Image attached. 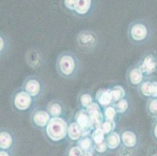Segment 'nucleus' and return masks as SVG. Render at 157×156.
<instances>
[{
	"instance_id": "9",
	"label": "nucleus",
	"mask_w": 157,
	"mask_h": 156,
	"mask_svg": "<svg viewBox=\"0 0 157 156\" xmlns=\"http://www.w3.org/2000/svg\"><path fill=\"white\" fill-rule=\"evenodd\" d=\"M51 119L52 117L48 113L46 109H42L41 108H34L33 111H31V116H30V121H31V125L40 131L45 130Z\"/></svg>"
},
{
	"instance_id": "8",
	"label": "nucleus",
	"mask_w": 157,
	"mask_h": 156,
	"mask_svg": "<svg viewBox=\"0 0 157 156\" xmlns=\"http://www.w3.org/2000/svg\"><path fill=\"white\" fill-rule=\"evenodd\" d=\"M97 1L75 0V6L70 14L81 19H88L95 14Z\"/></svg>"
},
{
	"instance_id": "1",
	"label": "nucleus",
	"mask_w": 157,
	"mask_h": 156,
	"mask_svg": "<svg viewBox=\"0 0 157 156\" xmlns=\"http://www.w3.org/2000/svg\"><path fill=\"white\" fill-rule=\"evenodd\" d=\"M56 70L63 79L71 81L78 76L81 70V62L78 55L71 50L59 52L56 59Z\"/></svg>"
},
{
	"instance_id": "37",
	"label": "nucleus",
	"mask_w": 157,
	"mask_h": 156,
	"mask_svg": "<svg viewBox=\"0 0 157 156\" xmlns=\"http://www.w3.org/2000/svg\"><path fill=\"white\" fill-rule=\"evenodd\" d=\"M152 156H157V153H155V154H152Z\"/></svg>"
},
{
	"instance_id": "32",
	"label": "nucleus",
	"mask_w": 157,
	"mask_h": 156,
	"mask_svg": "<svg viewBox=\"0 0 157 156\" xmlns=\"http://www.w3.org/2000/svg\"><path fill=\"white\" fill-rule=\"evenodd\" d=\"M136 150L128 148L124 146L121 145V148L118 149L117 156H134V153Z\"/></svg>"
},
{
	"instance_id": "20",
	"label": "nucleus",
	"mask_w": 157,
	"mask_h": 156,
	"mask_svg": "<svg viewBox=\"0 0 157 156\" xmlns=\"http://www.w3.org/2000/svg\"><path fill=\"white\" fill-rule=\"evenodd\" d=\"M105 141H106L107 146H108L109 151L119 149L121 146L122 145L121 134L117 131H113V132L106 135Z\"/></svg>"
},
{
	"instance_id": "7",
	"label": "nucleus",
	"mask_w": 157,
	"mask_h": 156,
	"mask_svg": "<svg viewBox=\"0 0 157 156\" xmlns=\"http://www.w3.org/2000/svg\"><path fill=\"white\" fill-rule=\"evenodd\" d=\"M136 65L146 79L152 78L154 74H157V53L154 51H145Z\"/></svg>"
},
{
	"instance_id": "36",
	"label": "nucleus",
	"mask_w": 157,
	"mask_h": 156,
	"mask_svg": "<svg viewBox=\"0 0 157 156\" xmlns=\"http://www.w3.org/2000/svg\"><path fill=\"white\" fill-rule=\"evenodd\" d=\"M95 154L94 153L92 152H86V153H84V155L83 156H95Z\"/></svg>"
},
{
	"instance_id": "17",
	"label": "nucleus",
	"mask_w": 157,
	"mask_h": 156,
	"mask_svg": "<svg viewBox=\"0 0 157 156\" xmlns=\"http://www.w3.org/2000/svg\"><path fill=\"white\" fill-rule=\"evenodd\" d=\"M45 109L52 118L63 117L65 113V105L61 100L53 99L47 104Z\"/></svg>"
},
{
	"instance_id": "3",
	"label": "nucleus",
	"mask_w": 157,
	"mask_h": 156,
	"mask_svg": "<svg viewBox=\"0 0 157 156\" xmlns=\"http://www.w3.org/2000/svg\"><path fill=\"white\" fill-rule=\"evenodd\" d=\"M68 125L63 117L52 118L45 130L46 137L52 142H59L67 136Z\"/></svg>"
},
{
	"instance_id": "27",
	"label": "nucleus",
	"mask_w": 157,
	"mask_h": 156,
	"mask_svg": "<svg viewBox=\"0 0 157 156\" xmlns=\"http://www.w3.org/2000/svg\"><path fill=\"white\" fill-rule=\"evenodd\" d=\"M102 111H103V115L105 120L116 121V119L117 117L118 113L113 105L104 107V108H102Z\"/></svg>"
},
{
	"instance_id": "2",
	"label": "nucleus",
	"mask_w": 157,
	"mask_h": 156,
	"mask_svg": "<svg viewBox=\"0 0 157 156\" xmlns=\"http://www.w3.org/2000/svg\"><path fill=\"white\" fill-rule=\"evenodd\" d=\"M155 30L152 23L145 19H136L131 21L128 27L127 35L134 45H147L152 40Z\"/></svg>"
},
{
	"instance_id": "12",
	"label": "nucleus",
	"mask_w": 157,
	"mask_h": 156,
	"mask_svg": "<svg viewBox=\"0 0 157 156\" xmlns=\"http://www.w3.org/2000/svg\"><path fill=\"white\" fill-rule=\"evenodd\" d=\"M27 65L32 70L41 69L44 65V56L39 48L36 47L29 48L24 55Z\"/></svg>"
},
{
	"instance_id": "10",
	"label": "nucleus",
	"mask_w": 157,
	"mask_h": 156,
	"mask_svg": "<svg viewBox=\"0 0 157 156\" xmlns=\"http://www.w3.org/2000/svg\"><path fill=\"white\" fill-rule=\"evenodd\" d=\"M74 122L78 124V127L83 132V136L91 135L92 131H94L93 125H92V120L88 115V112L86 109L80 108L77 111L74 115Z\"/></svg>"
},
{
	"instance_id": "18",
	"label": "nucleus",
	"mask_w": 157,
	"mask_h": 156,
	"mask_svg": "<svg viewBox=\"0 0 157 156\" xmlns=\"http://www.w3.org/2000/svg\"><path fill=\"white\" fill-rule=\"evenodd\" d=\"M13 49L12 38L9 34L1 31L0 33V57L6 59L9 56Z\"/></svg>"
},
{
	"instance_id": "28",
	"label": "nucleus",
	"mask_w": 157,
	"mask_h": 156,
	"mask_svg": "<svg viewBox=\"0 0 157 156\" xmlns=\"http://www.w3.org/2000/svg\"><path fill=\"white\" fill-rule=\"evenodd\" d=\"M91 137H92L94 144H100V143H102L105 141L106 135H105L102 129L96 128L92 131Z\"/></svg>"
},
{
	"instance_id": "21",
	"label": "nucleus",
	"mask_w": 157,
	"mask_h": 156,
	"mask_svg": "<svg viewBox=\"0 0 157 156\" xmlns=\"http://www.w3.org/2000/svg\"><path fill=\"white\" fill-rule=\"evenodd\" d=\"M83 136V132L81 130L78 124L75 122L70 123L68 125V131H67V137L71 141L77 142L79 141Z\"/></svg>"
},
{
	"instance_id": "30",
	"label": "nucleus",
	"mask_w": 157,
	"mask_h": 156,
	"mask_svg": "<svg viewBox=\"0 0 157 156\" xmlns=\"http://www.w3.org/2000/svg\"><path fill=\"white\" fill-rule=\"evenodd\" d=\"M109 150L107 146L106 141H104L100 144H94V153L97 155H104L109 152Z\"/></svg>"
},
{
	"instance_id": "15",
	"label": "nucleus",
	"mask_w": 157,
	"mask_h": 156,
	"mask_svg": "<svg viewBox=\"0 0 157 156\" xmlns=\"http://www.w3.org/2000/svg\"><path fill=\"white\" fill-rule=\"evenodd\" d=\"M86 110L92 120L94 130L96 128H100L101 125L105 120L103 111L100 105L95 101Z\"/></svg>"
},
{
	"instance_id": "23",
	"label": "nucleus",
	"mask_w": 157,
	"mask_h": 156,
	"mask_svg": "<svg viewBox=\"0 0 157 156\" xmlns=\"http://www.w3.org/2000/svg\"><path fill=\"white\" fill-rule=\"evenodd\" d=\"M151 86H152V78L145 80L144 82L137 88L140 96L144 98H146V100L152 98Z\"/></svg>"
},
{
	"instance_id": "24",
	"label": "nucleus",
	"mask_w": 157,
	"mask_h": 156,
	"mask_svg": "<svg viewBox=\"0 0 157 156\" xmlns=\"http://www.w3.org/2000/svg\"><path fill=\"white\" fill-rule=\"evenodd\" d=\"M145 111L151 119L157 120V98H150L146 100Z\"/></svg>"
},
{
	"instance_id": "16",
	"label": "nucleus",
	"mask_w": 157,
	"mask_h": 156,
	"mask_svg": "<svg viewBox=\"0 0 157 156\" xmlns=\"http://www.w3.org/2000/svg\"><path fill=\"white\" fill-rule=\"evenodd\" d=\"M95 101L100 105L102 108L113 105L112 92L110 88H100L95 93Z\"/></svg>"
},
{
	"instance_id": "14",
	"label": "nucleus",
	"mask_w": 157,
	"mask_h": 156,
	"mask_svg": "<svg viewBox=\"0 0 157 156\" xmlns=\"http://www.w3.org/2000/svg\"><path fill=\"white\" fill-rule=\"evenodd\" d=\"M145 80H146V78L136 64L130 67L127 71V83L128 84V85L132 87V88L137 89L144 82Z\"/></svg>"
},
{
	"instance_id": "4",
	"label": "nucleus",
	"mask_w": 157,
	"mask_h": 156,
	"mask_svg": "<svg viewBox=\"0 0 157 156\" xmlns=\"http://www.w3.org/2000/svg\"><path fill=\"white\" fill-rule=\"evenodd\" d=\"M36 100L24 91L22 88H18L13 91L10 96V105L13 109L19 112H25L33 109Z\"/></svg>"
},
{
	"instance_id": "31",
	"label": "nucleus",
	"mask_w": 157,
	"mask_h": 156,
	"mask_svg": "<svg viewBox=\"0 0 157 156\" xmlns=\"http://www.w3.org/2000/svg\"><path fill=\"white\" fill-rule=\"evenodd\" d=\"M84 151L75 143L70 145L66 151V156H83Z\"/></svg>"
},
{
	"instance_id": "33",
	"label": "nucleus",
	"mask_w": 157,
	"mask_h": 156,
	"mask_svg": "<svg viewBox=\"0 0 157 156\" xmlns=\"http://www.w3.org/2000/svg\"><path fill=\"white\" fill-rule=\"evenodd\" d=\"M150 134L152 140L157 144V120H153L152 127L150 130Z\"/></svg>"
},
{
	"instance_id": "29",
	"label": "nucleus",
	"mask_w": 157,
	"mask_h": 156,
	"mask_svg": "<svg viewBox=\"0 0 157 156\" xmlns=\"http://www.w3.org/2000/svg\"><path fill=\"white\" fill-rule=\"evenodd\" d=\"M116 127H117V122L113 120H105L101 125L100 128L102 129L105 135H108L110 133L115 131Z\"/></svg>"
},
{
	"instance_id": "25",
	"label": "nucleus",
	"mask_w": 157,
	"mask_h": 156,
	"mask_svg": "<svg viewBox=\"0 0 157 156\" xmlns=\"http://www.w3.org/2000/svg\"><path fill=\"white\" fill-rule=\"evenodd\" d=\"M110 89L111 92H112L113 99V104L127 97L126 90L121 84L113 85V87H111Z\"/></svg>"
},
{
	"instance_id": "35",
	"label": "nucleus",
	"mask_w": 157,
	"mask_h": 156,
	"mask_svg": "<svg viewBox=\"0 0 157 156\" xmlns=\"http://www.w3.org/2000/svg\"><path fill=\"white\" fill-rule=\"evenodd\" d=\"M11 154H12V153L10 152V151L0 150V156H11Z\"/></svg>"
},
{
	"instance_id": "5",
	"label": "nucleus",
	"mask_w": 157,
	"mask_h": 156,
	"mask_svg": "<svg viewBox=\"0 0 157 156\" xmlns=\"http://www.w3.org/2000/svg\"><path fill=\"white\" fill-rule=\"evenodd\" d=\"M98 36L93 30L86 29L79 31L76 35V43L79 50L84 52L95 51L98 45Z\"/></svg>"
},
{
	"instance_id": "11",
	"label": "nucleus",
	"mask_w": 157,
	"mask_h": 156,
	"mask_svg": "<svg viewBox=\"0 0 157 156\" xmlns=\"http://www.w3.org/2000/svg\"><path fill=\"white\" fill-rule=\"evenodd\" d=\"M17 146L15 134L7 127H1L0 130V149L13 153Z\"/></svg>"
},
{
	"instance_id": "19",
	"label": "nucleus",
	"mask_w": 157,
	"mask_h": 156,
	"mask_svg": "<svg viewBox=\"0 0 157 156\" xmlns=\"http://www.w3.org/2000/svg\"><path fill=\"white\" fill-rule=\"evenodd\" d=\"M92 92L90 90H82L79 92L77 98V101L81 108L87 109L95 101Z\"/></svg>"
},
{
	"instance_id": "6",
	"label": "nucleus",
	"mask_w": 157,
	"mask_h": 156,
	"mask_svg": "<svg viewBox=\"0 0 157 156\" xmlns=\"http://www.w3.org/2000/svg\"><path fill=\"white\" fill-rule=\"evenodd\" d=\"M21 88L37 101L43 95L45 84L42 77L32 74L24 78Z\"/></svg>"
},
{
	"instance_id": "13",
	"label": "nucleus",
	"mask_w": 157,
	"mask_h": 156,
	"mask_svg": "<svg viewBox=\"0 0 157 156\" xmlns=\"http://www.w3.org/2000/svg\"><path fill=\"white\" fill-rule=\"evenodd\" d=\"M122 145L128 148L136 150L139 145V136L132 128H125L121 133Z\"/></svg>"
},
{
	"instance_id": "34",
	"label": "nucleus",
	"mask_w": 157,
	"mask_h": 156,
	"mask_svg": "<svg viewBox=\"0 0 157 156\" xmlns=\"http://www.w3.org/2000/svg\"><path fill=\"white\" fill-rule=\"evenodd\" d=\"M151 91H152V98H157V81L156 80L152 79Z\"/></svg>"
},
{
	"instance_id": "26",
	"label": "nucleus",
	"mask_w": 157,
	"mask_h": 156,
	"mask_svg": "<svg viewBox=\"0 0 157 156\" xmlns=\"http://www.w3.org/2000/svg\"><path fill=\"white\" fill-rule=\"evenodd\" d=\"M130 100L128 98H124L114 103L113 105L117 112L118 115H124L130 108Z\"/></svg>"
},
{
	"instance_id": "22",
	"label": "nucleus",
	"mask_w": 157,
	"mask_h": 156,
	"mask_svg": "<svg viewBox=\"0 0 157 156\" xmlns=\"http://www.w3.org/2000/svg\"><path fill=\"white\" fill-rule=\"evenodd\" d=\"M76 144L81 148V149L84 151V153H94V142L92 141L91 135L82 137L79 141H77Z\"/></svg>"
}]
</instances>
